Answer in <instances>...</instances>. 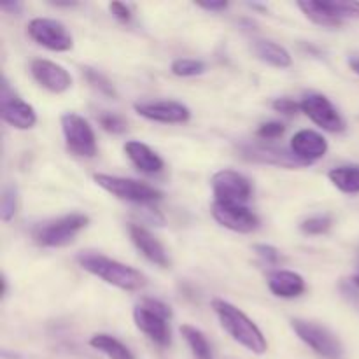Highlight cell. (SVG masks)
Segmentation results:
<instances>
[{
	"instance_id": "obj_1",
	"label": "cell",
	"mask_w": 359,
	"mask_h": 359,
	"mask_svg": "<svg viewBox=\"0 0 359 359\" xmlns=\"http://www.w3.org/2000/svg\"><path fill=\"white\" fill-rule=\"evenodd\" d=\"M76 259L81 269L86 270L88 273L123 291H137L146 286V277L139 270L132 269V266L125 265L121 262H116L112 258H107L104 255L86 251L79 252Z\"/></svg>"
},
{
	"instance_id": "obj_2",
	"label": "cell",
	"mask_w": 359,
	"mask_h": 359,
	"mask_svg": "<svg viewBox=\"0 0 359 359\" xmlns=\"http://www.w3.org/2000/svg\"><path fill=\"white\" fill-rule=\"evenodd\" d=\"M212 309L214 312H216L217 319H219L221 326L224 328V332H226L235 342H238L242 347L251 351L252 354H258V356L266 353L269 344H266V339L263 337L262 330H259L258 326L252 323V319H249L241 309L231 305L230 302L221 300V298L212 300Z\"/></svg>"
},
{
	"instance_id": "obj_3",
	"label": "cell",
	"mask_w": 359,
	"mask_h": 359,
	"mask_svg": "<svg viewBox=\"0 0 359 359\" xmlns=\"http://www.w3.org/2000/svg\"><path fill=\"white\" fill-rule=\"evenodd\" d=\"M170 318V307L153 298H146L142 304L133 309V321L137 328L160 347H168L172 342V332L168 325Z\"/></svg>"
},
{
	"instance_id": "obj_4",
	"label": "cell",
	"mask_w": 359,
	"mask_h": 359,
	"mask_svg": "<svg viewBox=\"0 0 359 359\" xmlns=\"http://www.w3.org/2000/svg\"><path fill=\"white\" fill-rule=\"evenodd\" d=\"M88 224H90V217L84 214H67L35 228L34 238L42 248H65L70 242H74L77 233L83 231Z\"/></svg>"
},
{
	"instance_id": "obj_5",
	"label": "cell",
	"mask_w": 359,
	"mask_h": 359,
	"mask_svg": "<svg viewBox=\"0 0 359 359\" xmlns=\"http://www.w3.org/2000/svg\"><path fill=\"white\" fill-rule=\"evenodd\" d=\"M291 328L297 333L298 339L311 347L318 356L325 359H344L346 351H344L342 342L335 333L330 332L325 326L312 321H304V319H293Z\"/></svg>"
},
{
	"instance_id": "obj_6",
	"label": "cell",
	"mask_w": 359,
	"mask_h": 359,
	"mask_svg": "<svg viewBox=\"0 0 359 359\" xmlns=\"http://www.w3.org/2000/svg\"><path fill=\"white\" fill-rule=\"evenodd\" d=\"M93 181L111 193L112 196L119 200H126L132 203H140V205H147L156 200H161L163 193L158 191L153 186L146 184V182H139L135 179H126L118 177V175H109V174H95Z\"/></svg>"
},
{
	"instance_id": "obj_7",
	"label": "cell",
	"mask_w": 359,
	"mask_h": 359,
	"mask_svg": "<svg viewBox=\"0 0 359 359\" xmlns=\"http://www.w3.org/2000/svg\"><path fill=\"white\" fill-rule=\"evenodd\" d=\"M302 13L325 28H337L346 20H359V2H318L305 0L298 2Z\"/></svg>"
},
{
	"instance_id": "obj_8",
	"label": "cell",
	"mask_w": 359,
	"mask_h": 359,
	"mask_svg": "<svg viewBox=\"0 0 359 359\" xmlns=\"http://www.w3.org/2000/svg\"><path fill=\"white\" fill-rule=\"evenodd\" d=\"M62 130L70 153L83 158H93L97 154V137L86 119L76 112H67L62 116Z\"/></svg>"
},
{
	"instance_id": "obj_9",
	"label": "cell",
	"mask_w": 359,
	"mask_h": 359,
	"mask_svg": "<svg viewBox=\"0 0 359 359\" xmlns=\"http://www.w3.org/2000/svg\"><path fill=\"white\" fill-rule=\"evenodd\" d=\"M212 193L216 202L244 205L252 195V184L245 175L235 170H219L212 175Z\"/></svg>"
},
{
	"instance_id": "obj_10",
	"label": "cell",
	"mask_w": 359,
	"mask_h": 359,
	"mask_svg": "<svg viewBox=\"0 0 359 359\" xmlns=\"http://www.w3.org/2000/svg\"><path fill=\"white\" fill-rule=\"evenodd\" d=\"M28 35L34 42L49 51L63 53L72 49V35L65 28V25L49 18H35L28 23Z\"/></svg>"
},
{
	"instance_id": "obj_11",
	"label": "cell",
	"mask_w": 359,
	"mask_h": 359,
	"mask_svg": "<svg viewBox=\"0 0 359 359\" xmlns=\"http://www.w3.org/2000/svg\"><path fill=\"white\" fill-rule=\"evenodd\" d=\"M0 112L7 125L18 130H30L37 123L35 109L14 93L6 77H2V84H0Z\"/></svg>"
},
{
	"instance_id": "obj_12",
	"label": "cell",
	"mask_w": 359,
	"mask_h": 359,
	"mask_svg": "<svg viewBox=\"0 0 359 359\" xmlns=\"http://www.w3.org/2000/svg\"><path fill=\"white\" fill-rule=\"evenodd\" d=\"M302 112H305L307 118H311L312 121L318 126H321L323 130L332 133H340L346 130V121L340 116V112L337 111L335 105L330 102V98H326L321 93H309L302 98L300 102Z\"/></svg>"
},
{
	"instance_id": "obj_13",
	"label": "cell",
	"mask_w": 359,
	"mask_h": 359,
	"mask_svg": "<svg viewBox=\"0 0 359 359\" xmlns=\"http://www.w3.org/2000/svg\"><path fill=\"white\" fill-rule=\"evenodd\" d=\"M212 217L221 224L237 233H251L259 226V219L249 207L237 205V203H212Z\"/></svg>"
},
{
	"instance_id": "obj_14",
	"label": "cell",
	"mask_w": 359,
	"mask_h": 359,
	"mask_svg": "<svg viewBox=\"0 0 359 359\" xmlns=\"http://www.w3.org/2000/svg\"><path fill=\"white\" fill-rule=\"evenodd\" d=\"M135 112L149 121L165 123V125H179L186 123L191 118V112L186 105L172 100H156V102H137L133 105Z\"/></svg>"
},
{
	"instance_id": "obj_15",
	"label": "cell",
	"mask_w": 359,
	"mask_h": 359,
	"mask_svg": "<svg viewBox=\"0 0 359 359\" xmlns=\"http://www.w3.org/2000/svg\"><path fill=\"white\" fill-rule=\"evenodd\" d=\"M30 72L34 79L51 93H63L72 86V77L62 65L49 60L37 58L32 62Z\"/></svg>"
},
{
	"instance_id": "obj_16",
	"label": "cell",
	"mask_w": 359,
	"mask_h": 359,
	"mask_svg": "<svg viewBox=\"0 0 359 359\" xmlns=\"http://www.w3.org/2000/svg\"><path fill=\"white\" fill-rule=\"evenodd\" d=\"M242 156L248 158L251 161H258V163H269L277 165V167L284 168H298L305 167L302 160H298L291 151L283 149L277 146H263V144H248L242 146Z\"/></svg>"
},
{
	"instance_id": "obj_17",
	"label": "cell",
	"mask_w": 359,
	"mask_h": 359,
	"mask_svg": "<svg viewBox=\"0 0 359 359\" xmlns=\"http://www.w3.org/2000/svg\"><path fill=\"white\" fill-rule=\"evenodd\" d=\"M291 153L305 165H311L328 153V140L314 130H300L291 139Z\"/></svg>"
},
{
	"instance_id": "obj_18",
	"label": "cell",
	"mask_w": 359,
	"mask_h": 359,
	"mask_svg": "<svg viewBox=\"0 0 359 359\" xmlns=\"http://www.w3.org/2000/svg\"><path fill=\"white\" fill-rule=\"evenodd\" d=\"M128 231L130 238H132V242L135 244V248L139 249L151 263L161 266V269H167V266L170 265V259H168L165 248L147 228L140 226V224H130Z\"/></svg>"
},
{
	"instance_id": "obj_19",
	"label": "cell",
	"mask_w": 359,
	"mask_h": 359,
	"mask_svg": "<svg viewBox=\"0 0 359 359\" xmlns=\"http://www.w3.org/2000/svg\"><path fill=\"white\" fill-rule=\"evenodd\" d=\"M269 290L279 298H297L304 294L305 279L297 272L291 270H276L266 279Z\"/></svg>"
},
{
	"instance_id": "obj_20",
	"label": "cell",
	"mask_w": 359,
	"mask_h": 359,
	"mask_svg": "<svg viewBox=\"0 0 359 359\" xmlns=\"http://www.w3.org/2000/svg\"><path fill=\"white\" fill-rule=\"evenodd\" d=\"M125 153L130 161L144 174H158L163 170V160L147 144L139 142V140H128L125 144Z\"/></svg>"
},
{
	"instance_id": "obj_21",
	"label": "cell",
	"mask_w": 359,
	"mask_h": 359,
	"mask_svg": "<svg viewBox=\"0 0 359 359\" xmlns=\"http://www.w3.org/2000/svg\"><path fill=\"white\" fill-rule=\"evenodd\" d=\"M252 51L258 56L262 62L269 63V65L277 67V69H290L293 65V58H291L290 51L283 48L280 44L272 41H255L252 44Z\"/></svg>"
},
{
	"instance_id": "obj_22",
	"label": "cell",
	"mask_w": 359,
	"mask_h": 359,
	"mask_svg": "<svg viewBox=\"0 0 359 359\" xmlns=\"http://www.w3.org/2000/svg\"><path fill=\"white\" fill-rule=\"evenodd\" d=\"M328 179L347 195L359 193V165H342L328 172Z\"/></svg>"
},
{
	"instance_id": "obj_23",
	"label": "cell",
	"mask_w": 359,
	"mask_h": 359,
	"mask_svg": "<svg viewBox=\"0 0 359 359\" xmlns=\"http://www.w3.org/2000/svg\"><path fill=\"white\" fill-rule=\"evenodd\" d=\"M90 346L97 349L98 353L105 354L109 359H135L125 344H121L114 337L105 335V333H98V335L91 337Z\"/></svg>"
},
{
	"instance_id": "obj_24",
	"label": "cell",
	"mask_w": 359,
	"mask_h": 359,
	"mask_svg": "<svg viewBox=\"0 0 359 359\" xmlns=\"http://www.w3.org/2000/svg\"><path fill=\"white\" fill-rule=\"evenodd\" d=\"M181 335L188 342L189 349H191L195 359H212V351H210L209 342H207L205 335L200 330H196L191 325L181 326Z\"/></svg>"
},
{
	"instance_id": "obj_25",
	"label": "cell",
	"mask_w": 359,
	"mask_h": 359,
	"mask_svg": "<svg viewBox=\"0 0 359 359\" xmlns=\"http://www.w3.org/2000/svg\"><path fill=\"white\" fill-rule=\"evenodd\" d=\"M83 74L84 77H86L88 83H90V86L93 88V90H97L100 95H104V97L107 98L118 97V91H116L114 84L111 83V79H109L107 76H104V74L98 72V70L91 69V67H84Z\"/></svg>"
},
{
	"instance_id": "obj_26",
	"label": "cell",
	"mask_w": 359,
	"mask_h": 359,
	"mask_svg": "<svg viewBox=\"0 0 359 359\" xmlns=\"http://www.w3.org/2000/svg\"><path fill=\"white\" fill-rule=\"evenodd\" d=\"M205 72V63L193 58H179L172 63V74L177 77H195Z\"/></svg>"
},
{
	"instance_id": "obj_27",
	"label": "cell",
	"mask_w": 359,
	"mask_h": 359,
	"mask_svg": "<svg viewBox=\"0 0 359 359\" xmlns=\"http://www.w3.org/2000/svg\"><path fill=\"white\" fill-rule=\"evenodd\" d=\"M18 209V189L14 186H6L2 191V203H0V216L4 223H9Z\"/></svg>"
},
{
	"instance_id": "obj_28",
	"label": "cell",
	"mask_w": 359,
	"mask_h": 359,
	"mask_svg": "<svg viewBox=\"0 0 359 359\" xmlns=\"http://www.w3.org/2000/svg\"><path fill=\"white\" fill-rule=\"evenodd\" d=\"M333 219L328 216V214H323V216H312L309 219H305L304 223L300 224L302 231L307 235H323L332 228Z\"/></svg>"
},
{
	"instance_id": "obj_29",
	"label": "cell",
	"mask_w": 359,
	"mask_h": 359,
	"mask_svg": "<svg viewBox=\"0 0 359 359\" xmlns=\"http://www.w3.org/2000/svg\"><path fill=\"white\" fill-rule=\"evenodd\" d=\"M98 123H100L102 128L109 133H114V135H119L126 130V121L118 114H112V112H102L98 116Z\"/></svg>"
},
{
	"instance_id": "obj_30",
	"label": "cell",
	"mask_w": 359,
	"mask_h": 359,
	"mask_svg": "<svg viewBox=\"0 0 359 359\" xmlns=\"http://www.w3.org/2000/svg\"><path fill=\"white\" fill-rule=\"evenodd\" d=\"M284 132H286V126H284L283 123L269 121V123H263V125H259L258 137L263 140H273V139H279V137H283Z\"/></svg>"
},
{
	"instance_id": "obj_31",
	"label": "cell",
	"mask_w": 359,
	"mask_h": 359,
	"mask_svg": "<svg viewBox=\"0 0 359 359\" xmlns=\"http://www.w3.org/2000/svg\"><path fill=\"white\" fill-rule=\"evenodd\" d=\"M272 107L273 111L280 112V114L284 116H294L302 111L300 104L291 100V98H276V100L272 102Z\"/></svg>"
},
{
	"instance_id": "obj_32",
	"label": "cell",
	"mask_w": 359,
	"mask_h": 359,
	"mask_svg": "<svg viewBox=\"0 0 359 359\" xmlns=\"http://www.w3.org/2000/svg\"><path fill=\"white\" fill-rule=\"evenodd\" d=\"M255 252L262 259H265L266 263H277L279 262V251H277L273 245L269 244H256L255 245Z\"/></svg>"
},
{
	"instance_id": "obj_33",
	"label": "cell",
	"mask_w": 359,
	"mask_h": 359,
	"mask_svg": "<svg viewBox=\"0 0 359 359\" xmlns=\"http://www.w3.org/2000/svg\"><path fill=\"white\" fill-rule=\"evenodd\" d=\"M109 9L114 14V18H118L119 21H130L132 20V11L126 4L123 2H111L109 4Z\"/></svg>"
},
{
	"instance_id": "obj_34",
	"label": "cell",
	"mask_w": 359,
	"mask_h": 359,
	"mask_svg": "<svg viewBox=\"0 0 359 359\" xmlns=\"http://www.w3.org/2000/svg\"><path fill=\"white\" fill-rule=\"evenodd\" d=\"M196 6L205 11H210V13H221V11L228 9V2H224V0H219V2H200Z\"/></svg>"
},
{
	"instance_id": "obj_35",
	"label": "cell",
	"mask_w": 359,
	"mask_h": 359,
	"mask_svg": "<svg viewBox=\"0 0 359 359\" xmlns=\"http://www.w3.org/2000/svg\"><path fill=\"white\" fill-rule=\"evenodd\" d=\"M2 11H6V13L9 14H20L21 11H23V4L21 2H9V4H2Z\"/></svg>"
},
{
	"instance_id": "obj_36",
	"label": "cell",
	"mask_w": 359,
	"mask_h": 359,
	"mask_svg": "<svg viewBox=\"0 0 359 359\" xmlns=\"http://www.w3.org/2000/svg\"><path fill=\"white\" fill-rule=\"evenodd\" d=\"M351 69L359 76V60H351Z\"/></svg>"
},
{
	"instance_id": "obj_37",
	"label": "cell",
	"mask_w": 359,
	"mask_h": 359,
	"mask_svg": "<svg viewBox=\"0 0 359 359\" xmlns=\"http://www.w3.org/2000/svg\"><path fill=\"white\" fill-rule=\"evenodd\" d=\"M7 294V279L6 277H2V297H6Z\"/></svg>"
},
{
	"instance_id": "obj_38",
	"label": "cell",
	"mask_w": 359,
	"mask_h": 359,
	"mask_svg": "<svg viewBox=\"0 0 359 359\" xmlns=\"http://www.w3.org/2000/svg\"><path fill=\"white\" fill-rule=\"evenodd\" d=\"M353 283L356 284V286L359 287V273H356V276H354V279H353Z\"/></svg>"
},
{
	"instance_id": "obj_39",
	"label": "cell",
	"mask_w": 359,
	"mask_h": 359,
	"mask_svg": "<svg viewBox=\"0 0 359 359\" xmlns=\"http://www.w3.org/2000/svg\"><path fill=\"white\" fill-rule=\"evenodd\" d=\"M230 359H235V358H230Z\"/></svg>"
}]
</instances>
